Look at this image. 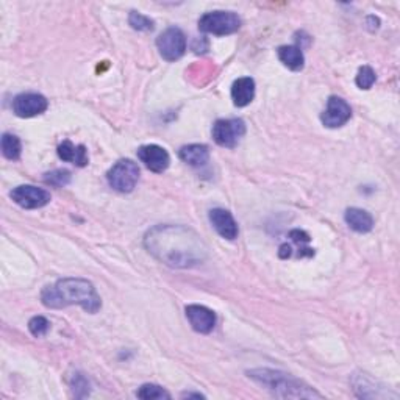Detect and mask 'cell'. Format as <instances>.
<instances>
[{"label":"cell","instance_id":"6da1fadb","mask_svg":"<svg viewBox=\"0 0 400 400\" xmlns=\"http://www.w3.org/2000/svg\"><path fill=\"white\" fill-rule=\"evenodd\" d=\"M145 249L171 268H194L208 257L205 242L183 225H156L144 236Z\"/></svg>","mask_w":400,"mask_h":400},{"label":"cell","instance_id":"7a4b0ae2","mask_svg":"<svg viewBox=\"0 0 400 400\" xmlns=\"http://www.w3.org/2000/svg\"><path fill=\"white\" fill-rule=\"evenodd\" d=\"M41 301L47 308H64L69 305H80L84 311L97 313L102 301L91 281L83 279H63L54 286H46L41 292Z\"/></svg>","mask_w":400,"mask_h":400},{"label":"cell","instance_id":"3957f363","mask_svg":"<svg viewBox=\"0 0 400 400\" xmlns=\"http://www.w3.org/2000/svg\"><path fill=\"white\" fill-rule=\"evenodd\" d=\"M247 377L268 390L279 399H322V394L314 391L307 383L294 379L290 374L274 369H252Z\"/></svg>","mask_w":400,"mask_h":400},{"label":"cell","instance_id":"277c9868","mask_svg":"<svg viewBox=\"0 0 400 400\" xmlns=\"http://www.w3.org/2000/svg\"><path fill=\"white\" fill-rule=\"evenodd\" d=\"M241 28V18L233 11H211L199 19V30L216 36L236 33Z\"/></svg>","mask_w":400,"mask_h":400},{"label":"cell","instance_id":"5b68a950","mask_svg":"<svg viewBox=\"0 0 400 400\" xmlns=\"http://www.w3.org/2000/svg\"><path fill=\"white\" fill-rule=\"evenodd\" d=\"M110 187L117 193L128 194L137 188L139 180V167L132 160H119L106 174Z\"/></svg>","mask_w":400,"mask_h":400},{"label":"cell","instance_id":"8992f818","mask_svg":"<svg viewBox=\"0 0 400 400\" xmlns=\"http://www.w3.org/2000/svg\"><path fill=\"white\" fill-rule=\"evenodd\" d=\"M156 47L166 61H177L187 52V36L178 27H169L156 38Z\"/></svg>","mask_w":400,"mask_h":400},{"label":"cell","instance_id":"52a82bcc","mask_svg":"<svg viewBox=\"0 0 400 400\" xmlns=\"http://www.w3.org/2000/svg\"><path fill=\"white\" fill-rule=\"evenodd\" d=\"M244 134L246 122L242 119H219L213 126V139L221 148H236Z\"/></svg>","mask_w":400,"mask_h":400},{"label":"cell","instance_id":"ba28073f","mask_svg":"<svg viewBox=\"0 0 400 400\" xmlns=\"http://www.w3.org/2000/svg\"><path fill=\"white\" fill-rule=\"evenodd\" d=\"M14 204L25 208V210H36L46 207L50 202V193L43 188L32 187V185H21L10 193Z\"/></svg>","mask_w":400,"mask_h":400},{"label":"cell","instance_id":"9c48e42d","mask_svg":"<svg viewBox=\"0 0 400 400\" xmlns=\"http://www.w3.org/2000/svg\"><path fill=\"white\" fill-rule=\"evenodd\" d=\"M352 108L344 99L338 97V95H331L327 100V106L322 115H320V121H322L327 128H340L351 121Z\"/></svg>","mask_w":400,"mask_h":400},{"label":"cell","instance_id":"30bf717a","mask_svg":"<svg viewBox=\"0 0 400 400\" xmlns=\"http://www.w3.org/2000/svg\"><path fill=\"white\" fill-rule=\"evenodd\" d=\"M49 108L47 99L38 93H24L16 95L13 100V113L22 119L43 115Z\"/></svg>","mask_w":400,"mask_h":400},{"label":"cell","instance_id":"8fae6325","mask_svg":"<svg viewBox=\"0 0 400 400\" xmlns=\"http://www.w3.org/2000/svg\"><path fill=\"white\" fill-rule=\"evenodd\" d=\"M138 158L144 163L149 171L155 174H163L171 165V156H169L167 150L156 144L141 145L138 149Z\"/></svg>","mask_w":400,"mask_h":400},{"label":"cell","instance_id":"7c38bea8","mask_svg":"<svg viewBox=\"0 0 400 400\" xmlns=\"http://www.w3.org/2000/svg\"><path fill=\"white\" fill-rule=\"evenodd\" d=\"M185 313H187L189 324L197 333H210V331H213L214 325H216V314H214L213 309L204 305H188Z\"/></svg>","mask_w":400,"mask_h":400},{"label":"cell","instance_id":"4fadbf2b","mask_svg":"<svg viewBox=\"0 0 400 400\" xmlns=\"http://www.w3.org/2000/svg\"><path fill=\"white\" fill-rule=\"evenodd\" d=\"M210 222L214 227V230H216L222 238L228 241H233L238 238V235H239L238 224H236L235 217L228 210H224V208H214V210L210 211Z\"/></svg>","mask_w":400,"mask_h":400},{"label":"cell","instance_id":"5bb4252c","mask_svg":"<svg viewBox=\"0 0 400 400\" xmlns=\"http://www.w3.org/2000/svg\"><path fill=\"white\" fill-rule=\"evenodd\" d=\"M255 99V80L250 77H241L232 84V100L238 108H244Z\"/></svg>","mask_w":400,"mask_h":400},{"label":"cell","instance_id":"9a60e30c","mask_svg":"<svg viewBox=\"0 0 400 400\" xmlns=\"http://www.w3.org/2000/svg\"><path fill=\"white\" fill-rule=\"evenodd\" d=\"M344 221L357 233H369L374 228V217L362 208H347Z\"/></svg>","mask_w":400,"mask_h":400},{"label":"cell","instance_id":"2e32d148","mask_svg":"<svg viewBox=\"0 0 400 400\" xmlns=\"http://www.w3.org/2000/svg\"><path fill=\"white\" fill-rule=\"evenodd\" d=\"M58 156L63 161L72 163V165H75L78 167H84L89 163L86 148H84L83 144H80V145L72 144L69 139H66L60 144Z\"/></svg>","mask_w":400,"mask_h":400},{"label":"cell","instance_id":"e0dca14e","mask_svg":"<svg viewBox=\"0 0 400 400\" xmlns=\"http://www.w3.org/2000/svg\"><path fill=\"white\" fill-rule=\"evenodd\" d=\"M180 160L193 167L205 166L210 160V149L205 144H189L180 149Z\"/></svg>","mask_w":400,"mask_h":400},{"label":"cell","instance_id":"ac0fdd59","mask_svg":"<svg viewBox=\"0 0 400 400\" xmlns=\"http://www.w3.org/2000/svg\"><path fill=\"white\" fill-rule=\"evenodd\" d=\"M277 55L283 66L294 72L302 71L305 66V56H303L302 47L298 46H281L277 50Z\"/></svg>","mask_w":400,"mask_h":400},{"label":"cell","instance_id":"d6986e66","mask_svg":"<svg viewBox=\"0 0 400 400\" xmlns=\"http://www.w3.org/2000/svg\"><path fill=\"white\" fill-rule=\"evenodd\" d=\"M352 385L358 397H363V399L385 397L381 392H379V390H375L377 381L370 379L368 374H355L352 379Z\"/></svg>","mask_w":400,"mask_h":400},{"label":"cell","instance_id":"ffe728a7","mask_svg":"<svg viewBox=\"0 0 400 400\" xmlns=\"http://www.w3.org/2000/svg\"><path fill=\"white\" fill-rule=\"evenodd\" d=\"M0 148H2V154L7 160L16 161L21 158L22 144H21V139L16 137V134L5 133L2 137V143H0Z\"/></svg>","mask_w":400,"mask_h":400},{"label":"cell","instance_id":"44dd1931","mask_svg":"<svg viewBox=\"0 0 400 400\" xmlns=\"http://www.w3.org/2000/svg\"><path fill=\"white\" fill-rule=\"evenodd\" d=\"M137 396L139 399L144 400H169L171 399V394H169L166 390H163L158 385H152V383H148V385H143L138 390Z\"/></svg>","mask_w":400,"mask_h":400},{"label":"cell","instance_id":"7402d4cb","mask_svg":"<svg viewBox=\"0 0 400 400\" xmlns=\"http://www.w3.org/2000/svg\"><path fill=\"white\" fill-rule=\"evenodd\" d=\"M128 24L132 25L133 30L138 32H152L155 28V22L148 16L138 13V11H132L128 16Z\"/></svg>","mask_w":400,"mask_h":400},{"label":"cell","instance_id":"603a6c76","mask_svg":"<svg viewBox=\"0 0 400 400\" xmlns=\"http://www.w3.org/2000/svg\"><path fill=\"white\" fill-rule=\"evenodd\" d=\"M377 80L375 71L370 66H362L358 69L357 78H355V83L360 89H370L374 86V83Z\"/></svg>","mask_w":400,"mask_h":400},{"label":"cell","instance_id":"cb8c5ba5","mask_svg":"<svg viewBox=\"0 0 400 400\" xmlns=\"http://www.w3.org/2000/svg\"><path fill=\"white\" fill-rule=\"evenodd\" d=\"M44 182L56 188H63L71 182V172L66 171V169H56V171L47 172L44 176Z\"/></svg>","mask_w":400,"mask_h":400},{"label":"cell","instance_id":"d4e9b609","mask_svg":"<svg viewBox=\"0 0 400 400\" xmlns=\"http://www.w3.org/2000/svg\"><path fill=\"white\" fill-rule=\"evenodd\" d=\"M290 236L292 238V241L297 242L298 247H301V250H298V257H313L314 255V250L305 246V244H308L309 241H311V238H309V235L307 232H303V230H292Z\"/></svg>","mask_w":400,"mask_h":400},{"label":"cell","instance_id":"484cf974","mask_svg":"<svg viewBox=\"0 0 400 400\" xmlns=\"http://www.w3.org/2000/svg\"><path fill=\"white\" fill-rule=\"evenodd\" d=\"M71 388H72V392H74V396L78 399L86 397L89 394V381L86 380V377H84L83 374L77 373V374L72 375Z\"/></svg>","mask_w":400,"mask_h":400},{"label":"cell","instance_id":"4316f807","mask_svg":"<svg viewBox=\"0 0 400 400\" xmlns=\"http://www.w3.org/2000/svg\"><path fill=\"white\" fill-rule=\"evenodd\" d=\"M49 329L50 322L44 316H35L30 319V322H28V330H30V333L36 338L46 336Z\"/></svg>","mask_w":400,"mask_h":400},{"label":"cell","instance_id":"83f0119b","mask_svg":"<svg viewBox=\"0 0 400 400\" xmlns=\"http://www.w3.org/2000/svg\"><path fill=\"white\" fill-rule=\"evenodd\" d=\"M279 255H280V258H288V257H291V246H288V244L280 246Z\"/></svg>","mask_w":400,"mask_h":400},{"label":"cell","instance_id":"f1b7e54d","mask_svg":"<svg viewBox=\"0 0 400 400\" xmlns=\"http://www.w3.org/2000/svg\"><path fill=\"white\" fill-rule=\"evenodd\" d=\"M182 397H196V399H204V396L202 394H193V392H187V394H182Z\"/></svg>","mask_w":400,"mask_h":400}]
</instances>
